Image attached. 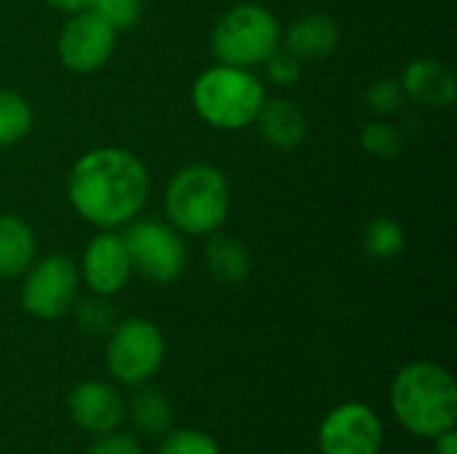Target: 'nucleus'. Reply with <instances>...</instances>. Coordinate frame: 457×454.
<instances>
[{
	"mask_svg": "<svg viewBox=\"0 0 457 454\" xmlns=\"http://www.w3.org/2000/svg\"><path fill=\"white\" fill-rule=\"evenodd\" d=\"M361 246L367 252V257L386 262V260H396L404 246H407V235L404 227L391 219V217H378L372 222H367L364 233H361Z\"/></svg>",
	"mask_w": 457,
	"mask_h": 454,
	"instance_id": "19",
	"label": "nucleus"
},
{
	"mask_svg": "<svg viewBox=\"0 0 457 454\" xmlns=\"http://www.w3.org/2000/svg\"><path fill=\"white\" fill-rule=\"evenodd\" d=\"M383 420L361 401L335 407L319 425V454H380Z\"/></svg>",
	"mask_w": 457,
	"mask_h": 454,
	"instance_id": "10",
	"label": "nucleus"
},
{
	"mask_svg": "<svg viewBox=\"0 0 457 454\" xmlns=\"http://www.w3.org/2000/svg\"><path fill=\"white\" fill-rule=\"evenodd\" d=\"M399 83L407 99L428 110H445L457 99V78L453 67L431 56L410 62Z\"/></svg>",
	"mask_w": 457,
	"mask_h": 454,
	"instance_id": "13",
	"label": "nucleus"
},
{
	"mask_svg": "<svg viewBox=\"0 0 457 454\" xmlns=\"http://www.w3.org/2000/svg\"><path fill=\"white\" fill-rule=\"evenodd\" d=\"M104 364L120 385H147L163 367L166 340L147 318H123L107 332Z\"/></svg>",
	"mask_w": 457,
	"mask_h": 454,
	"instance_id": "6",
	"label": "nucleus"
},
{
	"mask_svg": "<svg viewBox=\"0 0 457 454\" xmlns=\"http://www.w3.org/2000/svg\"><path fill=\"white\" fill-rule=\"evenodd\" d=\"M434 442H436V450H434V454H457V431L455 428H450V431L439 433Z\"/></svg>",
	"mask_w": 457,
	"mask_h": 454,
	"instance_id": "29",
	"label": "nucleus"
},
{
	"mask_svg": "<svg viewBox=\"0 0 457 454\" xmlns=\"http://www.w3.org/2000/svg\"><path fill=\"white\" fill-rule=\"evenodd\" d=\"M78 286H80V273L70 257L48 254L43 260H35L24 270V281L19 292L21 310L37 321L62 318L78 302Z\"/></svg>",
	"mask_w": 457,
	"mask_h": 454,
	"instance_id": "8",
	"label": "nucleus"
},
{
	"mask_svg": "<svg viewBox=\"0 0 457 454\" xmlns=\"http://www.w3.org/2000/svg\"><path fill=\"white\" fill-rule=\"evenodd\" d=\"M86 454H145V450L134 436L112 431L99 436V442H94V447Z\"/></svg>",
	"mask_w": 457,
	"mask_h": 454,
	"instance_id": "27",
	"label": "nucleus"
},
{
	"mask_svg": "<svg viewBox=\"0 0 457 454\" xmlns=\"http://www.w3.org/2000/svg\"><path fill=\"white\" fill-rule=\"evenodd\" d=\"M190 102L195 115L212 128L238 131L254 123L265 102V88L252 70L214 64L193 80Z\"/></svg>",
	"mask_w": 457,
	"mask_h": 454,
	"instance_id": "4",
	"label": "nucleus"
},
{
	"mask_svg": "<svg viewBox=\"0 0 457 454\" xmlns=\"http://www.w3.org/2000/svg\"><path fill=\"white\" fill-rule=\"evenodd\" d=\"M118 32L94 11H78L67 13V21L59 29L56 37V54L64 70L75 75H91L99 72L115 54Z\"/></svg>",
	"mask_w": 457,
	"mask_h": 454,
	"instance_id": "9",
	"label": "nucleus"
},
{
	"mask_svg": "<svg viewBox=\"0 0 457 454\" xmlns=\"http://www.w3.org/2000/svg\"><path fill=\"white\" fill-rule=\"evenodd\" d=\"M126 417L139 433L163 436V433H169V428L174 423V407L163 391L139 385L137 393L131 396V401L126 404Z\"/></svg>",
	"mask_w": 457,
	"mask_h": 454,
	"instance_id": "18",
	"label": "nucleus"
},
{
	"mask_svg": "<svg viewBox=\"0 0 457 454\" xmlns=\"http://www.w3.org/2000/svg\"><path fill=\"white\" fill-rule=\"evenodd\" d=\"M75 318L86 334H107L115 326V310L107 302V297H99V294L80 300L75 305Z\"/></svg>",
	"mask_w": 457,
	"mask_h": 454,
	"instance_id": "22",
	"label": "nucleus"
},
{
	"mask_svg": "<svg viewBox=\"0 0 457 454\" xmlns=\"http://www.w3.org/2000/svg\"><path fill=\"white\" fill-rule=\"evenodd\" d=\"M37 241L29 222L16 214H0V278H19L35 262Z\"/></svg>",
	"mask_w": 457,
	"mask_h": 454,
	"instance_id": "16",
	"label": "nucleus"
},
{
	"mask_svg": "<svg viewBox=\"0 0 457 454\" xmlns=\"http://www.w3.org/2000/svg\"><path fill=\"white\" fill-rule=\"evenodd\" d=\"M67 412L80 431L91 436H104L118 431L126 420V401L115 385L102 380H86L70 391Z\"/></svg>",
	"mask_w": 457,
	"mask_h": 454,
	"instance_id": "12",
	"label": "nucleus"
},
{
	"mask_svg": "<svg viewBox=\"0 0 457 454\" xmlns=\"http://www.w3.org/2000/svg\"><path fill=\"white\" fill-rule=\"evenodd\" d=\"M254 126L260 136L276 150H297L308 136V118L292 99H268L262 102Z\"/></svg>",
	"mask_w": 457,
	"mask_h": 454,
	"instance_id": "15",
	"label": "nucleus"
},
{
	"mask_svg": "<svg viewBox=\"0 0 457 454\" xmlns=\"http://www.w3.org/2000/svg\"><path fill=\"white\" fill-rule=\"evenodd\" d=\"M265 72H268V80L273 86H281V88H292L300 83L303 78V62L297 56H292L289 51H276L265 59Z\"/></svg>",
	"mask_w": 457,
	"mask_h": 454,
	"instance_id": "26",
	"label": "nucleus"
},
{
	"mask_svg": "<svg viewBox=\"0 0 457 454\" xmlns=\"http://www.w3.org/2000/svg\"><path fill=\"white\" fill-rule=\"evenodd\" d=\"M209 43L217 64L252 70L281 48V21L260 3H238L214 21Z\"/></svg>",
	"mask_w": 457,
	"mask_h": 454,
	"instance_id": "5",
	"label": "nucleus"
},
{
	"mask_svg": "<svg viewBox=\"0 0 457 454\" xmlns=\"http://www.w3.org/2000/svg\"><path fill=\"white\" fill-rule=\"evenodd\" d=\"M158 454H222L220 452V444L204 433V431H193V428H185V431H171V433H163V442L158 447Z\"/></svg>",
	"mask_w": 457,
	"mask_h": 454,
	"instance_id": "23",
	"label": "nucleus"
},
{
	"mask_svg": "<svg viewBox=\"0 0 457 454\" xmlns=\"http://www.w3.org/2000/svg\"><path fill=\"white\" fill-rule=\"evenodd\" d=\"M29 131H32L29 102L11 88H0V147H11L21 142Z\"/></svg>",
	"mask_w": 457,
	"mask_h": 454,
	"instance_id": "20",
	"label": "nucleus"
},
{
	"mask_svg": "<svg viewBox=\"0 0 457 454\" xmlns=\"http://www.w3.org/2000/svg\"><path fill=\"white\" fill-rule=\"evenodd\" d=\"M150 195L145 163L123 147H94L67 174L70 206L88 225L115 230L139 217Z\"/></svg>",
	"mask_w": 457,
	"mask_h": 454,
	"instance_id": "1",
	"label": "nucleus"
},
{
	"mask_svg": "<svg viewBox=\"0 0 457 454\" xmlns=\"http://www.w3.org/2000/svg\"><path fill=\"white\" fill-rule=\"evenodd\" d=\"M80 281L91 289V294L112 297L126 289L131 278V260L123 246V238L115 230H102L94 235L80 257Z\"/></svg>",
	"mask_w": 457,
	"mask_h": 454,
	"instance_id": "11",
	"label": "nucleus"
},
{
	"mask_svg": "<svg viewBox=\"0 0 457 454\" xmlns=\"http://www.w3.org/2000/svg\"><path fill=\"white\" fill-rule=\"evenodd\" d=\"M204 260H206V270L212 273V278L225 286H236V284L246 281L249 270H252L249 249L241 241H236L233 235H222L220 230L209 235Z\"/></svg>",
	"mask_w": 457,
	"mask_h": 454,
	"instance_id": "17",
	"label": "nucleus"
},
{
	"mask_svg": "<svg viewBox=\"0 0 457 454\" xmlns=\"http://www.w3.org/2000/svg\"><path fill=\"white\" fill-rule=\"evenodd\" d=\"M56 454H64V452H56Z\"/></svg>",
	"mask_w": 457,
	"mask_h": 454,
	"instance_id": "31",
	"label": "nucleus"
},
{
	"mask_svg": "<svg viewBox=\"0 0 457 454\" xmlns=\"http://www.w3.org/2000/svg\"><path fill=\"white\" fill-rule=\"evenodd\" d=\"M163 209L169 225L182 235H212L230 214L228 177L212 163H190L169 179Z\"/></svg>",
	"mask_w": 457,
	"mask_h": 454,
	"instance_id": "3",
	"label": "nucleus"
},
{
	"mask_svg": "<svg viewBox=\"0 0 457 454\" xmlns=\"http://www.w3.org/2000/svg\"><path fill=\"white\" fill-rule=\"evenodd\" d=\"M402 131L388 120H370L361 128V147L375 158H396L402 153Z\"/></svg>",
	"mask_w": 457,
	"mask_h": 454,
	"instance_id": "21",
	"label": "nucleus"
},
{
	"mask_svg": "<svg viewBox=\"0 0 457 454\" xmlns=\"http://www.w3.org/2000/svg\"><path fill=\"white\" fill-rule=\"evenodd\" d=\"M364 102H367V107H370L375 115L386 118V115L399 112L402 104L407 102V96H404L399 80H394V78H380V80H375V83L367 86Z\"/></svg>",
	"mask_w": 457,
	"mask_h": 454,
	"instance_id": "24",
	"label": "nucleus"
},
{
	"mask_svg": "<svg viewBox=\"0 0 457 454\" xmlns=\"http://www.w3.org/2000/svg\"><path fill=\"white\" fill-rule=\"evenodd\" d=\"M295 454H311V452H295Z\"/></svg>",
	"mask_w": 457,
	"mask_h": 454,
	"instance_id": "30",
	"label": "nucleus"
},
{
	"mask_svg": "<svg viewBox=\"0 0 457 454\" xmlns=\"http://www.w3.org/2000/svg\"><path fill=\"white\" fill-rule=\"evenodd\" d=\"M281 45L300 62L324 59L340 45V24L327 13H303L281 29Z\"/></svg>",
	"mask_w": 457,
	"mask_h": 454,
	"instance_id": "14",
	"label": "nucleus"
},
{
	"mask_svg": "<svg viewBox=\"0 0 457 454\" xmlns=\"http://www.w3.org/2000/svg\"><path fill=\"white\" fill-rule=\"evenodd\" d=\"M391 412L412 436L436 439L457 423L455 377L434 361L402 367L391 383Z\"/></svg>",
	"mask_w": 457,
	"mask_h": 454,
	"instance_id": "2",
	"label": "nucleus"
},
{
	"mask_svg": "<svg viewBox=\"0 0 457 454\" xmlns=\"http://www.w3.org/2000/svg\"><path fill=\"white\" fill-rule=\"evenodd\" d=\"M43 3L51 5V8H56V11H62V13H78V11L91 8L94 0H43Z\"/></svg>",
	"mask_w": 457,
	"mask_h": 454,
	"instance_id": "28",
	"label": "nucleus"
},
{
	"mask_svg": "<svg viewBox=\"0 0 457 454\" xmlns=\"http://www.w3.org/2000/svg\"><path fill=\"white\" fill-rule=\"evenodd\" d=\"M91 8L115 29H131L134 24H139L142 11H145V0H94Z\"/></svg>",
	"mask_w": 457,
	"mask_h": 454,
	"instance_id": "25",
	"label": "nucleus"
},
{
	"mask_svg": "<svg viewBox=\"0 0 457 454\" xmlns=\"http://www.w3.org/2000/svg\"><path fill=\"white\" fill-rule=\"evenodd\" d=\"M123 246L131 260V270L153 284H174L187 268V249L182 233L169 222L131 219L123 225Z\"/></svg>",
	"mask_w": 457,
	"mask_h": 454,
	"instance_id": "7",
	"label": "nucleus"
}]
</instances>
